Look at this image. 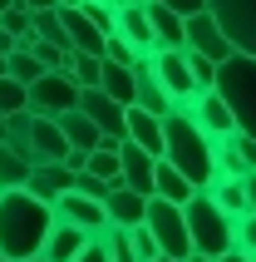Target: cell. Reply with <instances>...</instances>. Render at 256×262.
<instances>
[{
  "label": "cell",
  "mask_w": 256,
  "mask_h": 262,
  "mask_svg": "<svg viewBox=\"0 0 256 262\" xmlns=\"http://www.w3.org/2000/svg\"><path fill=\"white\" fill-rule=\"evenodd\" d=\"M25 178H30V163H20L10 154V148L0 144V193H15V188H25Z\"/></svg>",
  "instance_id": "603a6c76"
},
{
  "label": "cell",
  "mask_w": 256,
  "mask_h": 262,
  "mask_svg": "<svg viewBox=\"0 0 256 262\" xmlns=\"http://www.w3.org/2000/svg\"><path fill=\"white\" fill-rule=\"evenodd\" d=\"M94 5H114V0H94Z\"/></svg>",
  "instance_id": "60d3db41"
},
{
  "label": "cell",
  "mask_w": 256,
  "mask_h": 262,
  "mask_svg": "<svg viewBox=\"0 0 256 262\" xmlns=\"http://www.w3.org/2000/svg\"><path fill=\"white\" fill-rule=\"evenodd\" d=\"M118 148H123L118 139H104V144H99V148H94V154L84 159V173L114 188V183H118Z\"/></svg>",
  "instance_id": "ffe728a7"
},
{
  "label": "cell",
  "mask_w": 256,
  "mask_h": 262,
  "mask_svg": "<svg viewBox=\"0 0 256 262\" xmlns=\"http://www.w3.org/2000/svg\"><path fill=\"white\" fill-rule=\"evenodd\" d=\"M153 168H158V159H148L143 148H133V144L118 148V183H123L128 193L153 198Z\"/></svg>",
  "instance_id": "30bf717a"
},
{
  "label": "cell",
  "mask_w": 256,
  "mask_h": 262,
  "mask_svg": "<svg viewBox=\"0 0 256 262\" xmlns=\"http://www.w3.org/2000/svg\"><path fill=\"white\" fill-rule=\"evenodd\" d=\"M217 262H256V257H246V252H227V257H217Z\"/></svg>",
  "instance_id": "8d00e7d4"
},
{
  "label": "cell",
  "mask_w": 256,
  "mask_h": 262,
  "mask_svg": "<svg viewBox=\"0 0 256 262\" xmlns=\"http://www.w3.org/2000/svg\"><path fill=\"white\" fill-rule=\"evenodd\" d=\"M55 124H59V134H64V144H69V154H94V148L104 144V134L94 129V124H89V119L79 114V109H69V114H59Z\"/></svg>",
  "instance_id": "d6986e66"
},
{
  "label": "cell",
  "mask_w": 256,
  "mask_h": 262,
  "mask_svg": "<svg viewBox=\"0 0 256 262\" xmlns=\"http://www.w3.org/2000/svg\"><path fill=\"white\" fill-rule=\"evenodd\" d=\"M0 114H25V84H15L10 74H0Z\"/></svg>",
  "instance_id": "4316f807"
},
{
  "label": "cell",
  "mask_w": 256,
  "mask_h": 262,
  "mask_svg": "<svg viewBox=\"0 0 256 262\" xmlns=\"http://www.w3.org/2000/svg\"><path fill=\"white\" fill-rule=\"evenodd\" d=\"M69 109H79V84L69 74H40L25 89V114H35V119H59Z\"/></svg>",
  "instance_id": "52a82bcc"
},
{
  "label": "cell",
  "mask_w": 256,
  "mask_h": 262,
  "mask_svg": "<svg viewBox=\"0 0 256 262\" xmlns=\"http://www.w3.org/2000/svg\"><path fill=\"white\" fill-rule=\"evenodd\" d=\"M123 5H143V0H123Z\"/></svg>",
  "instance_id": "b9f144b4"
},
{
  "label": "cell",
  "mask_w": 256,
  "mask_h": 262,
  "mask_svg": "<svg viewBox=\"0 0 256 262\" xmlns=\"http://www.w3.org/2000/svg\"><path fill=\"white\" fill-rule=\"evenodd\" d=\"M30 262H44V257H30Z\"/></svg>",
  "instance_id": "7bdbcfd3"
},
{
  "label": "cell",
  "mask_w": 256,
  "mask_h": 262,
  "mask_svg": "<svg viewBox=\"0 0 256 262\" xmlns=\"http://www.w3.org/2000/svg\"><path fill=\"white\" fill-rule=\"evenodd\" d=\"M74 193H79V198L104 203V198H109V183H99V178H89V173H74Z\"/></svg>",
  "instance_id": "4dcf8cb0"
},
{
  "label": "cell",
  "mask_w": 256,
  "mask_h": 262,
  "mask_svg": "<svg viewBox=\"0 0 256 262\" xmlns=\"http://www.w3.org/2000/svg\"><path fill=\"white\" fill-rule=\"evenodd\" d=\"M55 228V208L30 198L25 188L0 193V257L5 262H30L44 252V237Z\"/></svg>",
  "instance_id": "6da1fadb"
},
{
  "label": "cell",
  "mask_w": 256,
  "mask_h": 262,
  "mask_svg": "<svg viewBox=\"0 0 256 262\" xmlns=\"http://www.w3.org/2000/svg\"><path fill=\"white\" fill-rule=\"evenodd\" d=\"M0 262H5V257H0Z\"/></svg>",
  "instance_id": "f6af8a7d"
},
{
  "label": "cell",
  "mask_w": 256,
  "mask_h": 262,
  "mask_svg": "<svg viewBox=\"0 0 256 262\" xmlns=\"http://www.w3.org/2000/svg\"><path fill=\"white\" fill-rule=\"evenodd\" d=\"M187 262H207V257H197V252H192V257H187Z\"/></svg>",
  "instance_id": "ab89813d"
},
{
  "label": "cell",
  "mask_w": 256,
  "mask_h": 262,
  "mask_svg": "<svg viewBox=\"0 0 256 262\" xmlns=\"http://www.w3.org/2000/svg\"><path fill=\"white\" fill-rule=\"evenodd\" d=\"M187 114H192V124H197V129L207 134L212 144H222L227 134H237V129H232V114H227V104L217 99L212 89H207V94H197V99L187 104Z\"/></svg>",
  "instance_id": "4fadbf2b"
},
{
  "label": "cell",
  "mask_w": 256,
  "mask_h": 262,
  "mask_svg": "<svg viewBox=\"0 0 256 262\" xmlns=\"http://www.w3.org/2000/svg\"><path fill=\"white\" fill-rule=\"evenodd\" d=\"M153 79H158V89L172 99V109L197 99V84H192V74H187L183 50H153Z\"/></svg>",
  "instance_id": "9c48e42d"
},
{
  "label": "cell",
  "mask_w": 256,
  "mask_h": 262,
  "mask_svg": "<svg viewBox=\"0 0 256 262\" xmlns=\"http://www.w3.org/2000/svg\"><path fill=\"white\" fill-rule=\"evenodd\" d=\"M232 252H246V257H256V213H246V218L232 223Z\"/></svg>",
  "instance_id": "484cf974"
},
{
  "label": "cell",
  "mask_w": 256,
  "mask_h": 262,
  "mask_svg": "<svg viewBox=\"0 0 256 262\" xmlns=\"http://www.w3.org/2000/svg\"><path fill=\"white\" fill-rule=\"evenodd\" d=\"M99 74H104V59H89V55H69V79L79 89H99Z\"/></svg>",
  "instance_id": "cb8c5ba5"
},
{
  "label": "cell",
  "mask_w": 256,
  "mask_h": 262,
  "mask_svg": "<svg viewBox=\"0 0 256 262\" xmlns=\"http://www.w3.org/2000/svg\"><path fill=\"white\" fill-rule=\"evenodd\" d=\"M74 262H109V252H104L99 243H94V237H89V248L79 252V257H74Z\"/></svg>",
  "instance_id": "d6a6232c"
},
{
  "label": "cell",
  "mask_w": 256,
  "mask_h": 262,
  "mask_svg": "<svg viewBox=\"0 0 256 262\" xmlns=\"http://www.w3.org/2000/svg\"><path fill=\"white\" fill-rule=\"evenodd\" d=\"M5 74H10L15 84H25V89H30V84H35V79H40L44 70L35 64V55H25V50H15V55L5 59Z\"/></svg>",
  "instance_id": "d4e9b609"
},
{
  "label": "cell",
  "mask_w": 256,
  "mask_h": 262,
  "mask_svg": "<svg viewBox=\"0 0 256 262\" xmlns=\"http://www.w3.org/2000/svg\"><path fill=\"white\" fill-rule=\"evenodd\" d=\"M15 5H25L30 15H35V10H55V0H15Z\"/></svg>",
  "instance_id": "e575fe53"
},
{
  "label": "cell",
  "mask_w": 256,
  "mask_h": 262,
  "mask_svg": "<svg viewBox=\"0 0 256 262\" xmlns=\"http://www.w3.org/2000/svg\"><path fill=\"white\" fill-rule=\"evenodd\" d=\"M10 55H15V40L5 35V30H0V59H10Z\"/></svg>",
  "instance_id": "d590c367"
},
{
  "label": "cell",
  "mask_w": 256,
  "mask_h": 262,
  "mask_svg": "<svg viewBox=\"0 0 256 262\" xmlns=\"http://www.w3.org/2000/svg\"><path fill=\"white\" fill-rule=\"evenodd\" d=\"M227 144H232V154L242 159V168H246V173H256V139H242V134H227Z\"/></svg>",
  "instance_id": "f546056e"
},
{
  "label": "cell",
  "mask_w": 256,
  "mask_h": 262,
  "mask_svg": "<svg viewBox=\"0 0 256 262\" xmlns=\"http://www.w3.org/2000/svg\"><path fill=\"white\" fill-rule=\"evenodd\" d=\"M25 193H30V198H40L44 208H55V198L74 193V173L64 168V163H40V168H30Z\"/></svg>",
  "instance_id": "8fae6325"
},
{
  "label": "cell",
  "mask_w": 256,
  "mask_h": 262,
  "mask_svg": "<svg viewBox=\"0 0 256 262\" xmlns=\"http://www.w3.org/2000/svg\"><path fill=\"white\" fill-rule=\"evenodd\" d=\"M104 64H123V70H133V64H138V50H133L128 40H118V35H109V40H104Z\"/></svg>",
  "instance_id": "83f0119b"
},
{
  "label": "cell",
  "mask_w": 256,
  "mask_h": 262,
  "mask_svg": "<svg viewBox=\"0 0 256 262\" xmlns=\"http://www.w3.org/2000/svg\"><path fill=\"white\" fill-rule=\"evenodd\" d=\"M212 94L227 104L232 129L242 139H256V59L251 55H232L227 64H217Z\"/></svg>",
  "instance_id": "3957f363"
},
{
  "label": "cell",
  "mask_w": 256,
  "mask_h": 262,
  "mask_svg": "<svg viewBox=\"0 0 256 262\" xmlns=\"http://www.w3.org/2000/svg\"><path fill=\"white\" fill-rule=\"evenodd\" d=\"M163 163L177 168L187 178V188L192 193H207L217 178V163H212V139L192 124L187 114V104H177L168 119H163Z\"/></svg>",
  "instance_id": "7a4b0ae2"
},
{
  "label": "cell",
  "mask_w": 256,
  "mask_h": 262,
  "mask_svg": "<svg viewBox=\"0 0 256 262\" xmlns=\"http://www.w3.org/2000/svg\"><path fill=\"white\" fill-rule=\"evenodd\" d=\"M158 262H168V257H158Z\"/></svg>",
  "instance_id": "ee69618b"
},
{
  "label": "cell",
  "mask_w": 256,
  "mask_h": 262,
  "mask_svg": "<svg viewBox=\"0 0 256 262\" xmlns=\"http://www.w3.org/2000/svg\"><path fill=\"white\" fill-rule=\"evenodd\" d=\"M89 248V233H79V228H69V223H55L49 228V237H44V262H74L79 252Z\"/></svg>",
  "instance_id": "ac0fdd59"
},
{
  "label": "cell",
  "mask_w": 256,
  "mask_h": 262,
  "mask_svg": "<svg viewBox=\"0 0 256 262\" xmlns=\"http://www.w3.org/2000/svg\"><path fill=\"white\" fill-rule=\"evenodd\" d=\"M79 15H84V20H89L94 30H99L104 40L114 35V5H94V0H84V5H79Z\"/></svg>",
  "instance_id": "f1b7e54d"
},
{
  "label": "cell",
  "mask_w": 256,
  "mask_h": 262,
  "mask_svg": "<svg viewBox=\"0 0 256 262\" xmlns=\"http://www.w3.org/2000/svg\"><path fill=\"white\" fill-rule=\"evenodd\" d=\"M123 144L143 148L148 159H163V119L143 114V109H123Z\"/></svg>",
  "instance_id": "5bb4252c"
},
{
  "label": "cell",
  "mask_w": 256,
  "mask_h": 262,
  "mask_svg": "<svg viewBox=\"0 0 256 262\" xmlns=\"http://www.w3.org/2000/svg\"><path fill=\"white\" fill-rule=\"evenodd\" d=\"M55 223H69V228H79V233H99L104 223V203H94V198H79V193H64V198H55Z\"/></svg>",
  "instance_id": "7c38bea8"
},
{
  "label": "cell",
  "mask_w": 256,
  "mask_h": 262,
  "mask_svg": "<svg viewBox=\"0 0 256 262\" xmlns=\"http://www.w3.org/2000/svg\"><path fill=\"white\" fill-rule=\"evenodd\" d=\"M207 198H212V203L222 208L232 223H237V218H246V193H242V178H212Z\"/></svg>",
  "instance_id": "44dd1931"
},
{
  "label": "cell",
  "mask_w": 256,
  "mask_h": 262,
  "mask_svg": "<svg viewBox=\"0 0 256 262\" xmlns=\"http://www.w3.org/2000/svg\"><path fill=\"white\" fill-rule=\"evenodd\" d=\"M143 15H148V30H153V50H183V15L163 10L153 0H143Z\"/></svg>",
  "instance_id": "e0dca14e"
},
{
  "label": "cell",
  "mask_w": 256,
  "mask_h": 262,
  "mask_svg": "<svg viewBox=\"0 0 256 262\" xmlns=\"http://www.w3.org/2000/svg\"><path fill=\"white\" fill-rule=\"evenodd\" d=\"M10 5H15V0H0V15H5V10H10Z\"/></svg>",
  "instance_id": "74e56055"
},
{
  "label": "cell",
  "mask_w": 256,
  "mask_h": 262,
  "mask_svg": "<svg viewBox=\"0 0 256 262\" xmlns=\"http://www.w3.org/2000/svg\"><path fill=\"white\" fill-rule=\"evenodd\" d=\"M143 233L158 243V252L168 262H187L192 248H187V223L177 203H163V198H148L143 203Z\"/></svg>",
  "instance_id": "5b68a950"
},
{
  "label": "cell",
  "mask_w": 256,
  "mask_h": 262,
  "mask_svg": "<svg viewBox=\"0 0 256 262\" xmlns=\"http://www.w3.org/2000/svg\"><path fill=\"white\" fill-rule=\"evenodd\" d=\"M143 203H148V198H138V193H128L123 183H114L109 198H104V218L114 223V228H128V233H133V228H143Z\"/></svg>",
  "instance_id": "2e32d148"
},
{
  "label": "cell",
  "mask_w": 256,
  "mask_h": 262,
  "mask_svg": "<svg viewBox=\"0 0 256 262\" xmlns=\"http://www.w3.org/2000/svg\"><path fill=\"white\" fill-rule=\"evenodd\" d=\"M242 193H246V213H256V173L242 178Z\"/></svg>",
  "instance_id": "836d02e7"
},
{
  "label": "cell",
  "mask_w": 256,
  "mask_h": 262,
  "mask_svg": "<svg viewBox=\"0 0 256 262\" xmlns=\"http://www.w3.org/2000/svg\"><path fill=\"white\" fill-rule=\"evenodd\" d=\"M0 144H5V114H0Z\"/></svg>",
  "instance_id": "f35d334b"
},
{
  "label": "cell",
  "mask_w": 256,
  "mask_h": 262,
  "mask_svg": "<svg viewBox=\"0 0 256 262\" xmlns=\"http://www.w3.org/2000/svg\"><path fill=\"white\" fill-rule=\"evenodd\" d=\"M153 198H163V203H177V208H183L187 198H192V188H187V178L177 173V168H168V163L158 159V168H153Z\"/></svg>",
  "instance_id": "7402d4cb"
},
{
  "label": "cell",
  "mask_w": 256,
  "mask_h": 262,
  "mask_svg": "<svg viewBox=\"0 0 256 262\" xmlns=\"http://www.w3.org/2000/svg\"><path fill=\"white\" fill-rule=\"evenodd\" d=\"M183 50H192V55H202L207 64H227L237 50L227 45V35L217 30V20L207 10H197V15H187L183 20Z\"/></svg>",
  "instance_id": "ba28073f"
},
{
  "label": "cell",
  "mask_w": 256,
  "mask_h": 262,
  "mask_svg": "<svg viewBox=\"0 0 256 262\" xmlns=\"http://www.w3.org/2000/svg\"><path fill=\"white\" fill-rule=\"evenodd\" d=\"M207 15L217 20V30L227 35L237 55L256 59V0H207Z\"/></svg>",
  "instance_id": "8992f818"
},
{
  "label": "cell",
  "mask_w": 256,
  "mask_h": 262,
  "mask_svg": "<svg viewBox=\"0 0 256 262\" xmlns=\"http://www.w3.org/2000/svg\"><path fill=\"white\" fill-rule=\"evenodd\" d=\"M183 223H187V248L197 252V257L217 262V257L232 252V218L207 198V193H192V198L183 203Z\"/></svg>",
  "instance_id": "277c9868"
},
{
  "label": "cell",
  "mask_w": 256,
  "mask_h": 262,
  "mask_svg": "<svg viewBox=\"0 0 256 262\" xmlns=\"http://www.w3.org/2000/svg\"><path fill=\"white\" fill-rule=\"evenodd\" d=\"M153 5H163V10H172V15H197V10H207V0H153Z\"/></svg>",
  "instance_id": "1f68e13d"
},
{
  "label": "cell",
  "mask_w": 256,
  "mask_h": 262,
  "mask_svg": "<svg viewBox=\"0 0 256 262\" xmlns=\"http://www.w3.org/2000/svg\"><path fill=\"white\" fill-rule=\"evenodd\" d=\"M30 154H35V168H40V163H64L69 144H64V134H59L55 119H35L30 114Z\"/></svg>",
  "instance_id": "9a60e30c"
}]
</instances>
